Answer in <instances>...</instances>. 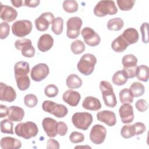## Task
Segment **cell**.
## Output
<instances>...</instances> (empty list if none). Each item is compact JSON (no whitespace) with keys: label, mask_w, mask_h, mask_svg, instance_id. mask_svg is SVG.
<instances>
[{"label":"cell","mask_w":149,"mask_h":149,"mask_svg":"<svg viewBox=\"0 0 149 149\" xmlns=\"http://www.w3.org/2000/svg\"><path fill=\"white\" fill-rule=\"evenodd\" d=\"M86 49L85 44L81 40H77L73 41L70 45V49L73 54L78 55L83 53Z\"/></svg>","instance_id":"cell-36"},{"label":"cell","mask_w":149,"mask_h":149,"mask_svg":"<svg viewBox=\"0 0 149 149\" xmlns=\"http://www.w3.org/2000/svg\"><path fill=\"white\" fill-rule=\"evenodd\" d=\"M54 42V38L50 34H42L38 40L37 48L41 52H47L52 47Z\"/></svg>","instance_id":"cell-19"},{"label":"cell","mask_w":149,"mask_h":149,"mask_svg":"<svg viewBox=\"0 0 149 149\" xmlns=\"http://www.w3.org/2000/svg\"><path fill=\"white\" fill-rule=\"evenodd\" d=\"M129 90L134 97H139L143 95L145 92L144 85L138 81L133 83L130 86Z\"/></svg>","instance_id":"cell-30"},{"label":"cell","mask_w":149,"mask_h":149,"mask_svg":"<svg viewBox=\"0 0 149 149\" xmlns=\"http://www.w3.org/2000/svg\"><path fill=\"white\" fill-rule=\"evenodd\" d=\"M59 93L58 88L55 84H49L44 89L45 95L49 98H54L56 97Z\"/></svg>","instance_id":"cell-41"},{"label":"cell","mask_w":149,"mask_h":149,"mask_svg":"<svg viewBox=\"0 0 149 149\" xmlns=\"http://www.w3.org/2000/svg\"><path fill=\"white\" fill-rule=\"evenodd\" d=\"M22 55L26 58H32L34 56L36 50L32 44H28L24 47L21 50Z\"/></svg>","instance_id":"cell-42"},{"label":"cell","mask_w":149,"mask_h":149,"mask_svg":"<svg viewBox=\"0 0 149 149\" xmlns=\"http://www.w3.org/2000/svg\"><path fill=\"white\" fill-rule=\"evenodd\" d=\"M16 84L20 91H26L30 85V80L28 75L15 78Z\"/></svg>","instance_id":"cell-34"},{"label":"cell","mask_w":149,"mask_h":149,"mask_svg":"<svg viewBox=\"0 0 149 149\" xmlns=\"http://www.w3.org/2000/svg\"><path fill=\"white\" fill-rule=\"evenodd\" d=\"M12 4L16 8H20L24 6V1L22 0H12L10 1Z\"/></svg>","instance_id":"cell-53"},{"label":"cell","mask_w":149,"mask_h":149,"mask_svg":"<svg viewBox=\"0 0 149 149\" xmlns=\"http://www.w3.org/2000/svg\"><path fill=\"white\" fill-rule=\"evenodd\" d=\"M133 125L135 136L141 134L146 130V127L145 125L142 122H136L133 124Z\"/></svg>","instance_id":"cell-49"},{"label":"cell","mask_w":149,"mask_h":149,"mask_svg":"<svg viewBox=\"0 0 149 149\" xmlns=\"http://www.w3.org/2000/svg\"><path fill=\"white\" fill-rule=\"evenodd\" d=\"M10 26L5 22L1 23L0 24V38L1 40L5 39L9 34Z\"/></svg>","instance_id":"cell-44"},{"label":"cell","mask_w":149,"mask_h":149,"mask_svg":"<svg viewBox=\"0 0 149 149\" xmlns=\"http://www.w3.org/2000/svg\"><path fill=\"white\" fill-rule=\"evenodd\" d=\"M9 108L6 105L1 104L0 105V118H5L8 115Z\"/></svg>","instance_id":"cell-52"},{"label":"cell","mask_w":149,"mask_h":149,"mask_svg":"<svg viewBox=\"0 0 149 149\" xmlns=\"http://www.w3.org/2000/svg\"><path fill=\"white\" fill-rule=\"evenodd\" d=\"M100 89L105 105L109 108H114L117 104V100L112 84L109 81L102 80L100 83Z\"/></svg>","instance_id":"cell-3"},{"label":"cell","mask_w":149,"mask_h":149,"mask_svg":"<svg viewBox=\"0 0 149 149\" xmlns=\"http://www.w3.org/2000/svg\"><path fill=\"white\" fill-rule=\"evenodd\" d=\"M120 35L129 45L136 43L139 38L137 30L133 27L126 29Z\"/></svg>","instance_id":"cell-22"},{"label":"cell","mask_w":149,"mask_h":149,"mask_svg":"<svg viewBox=\"0 0 149 149\" xmlns=\"http://www.w3.org/2000/svg\"><path fill=\"white\" fill-rule=\"evenodd\" d=\"M49 73V69L48 65L44 63H40L35 65L31 69L30 76L35 81H41L45 79Z\"/></svg>","instance_id":"cell-9"},{"label":"cell","mask_w":149,"mask_h":149,"mask_svg":"<svg viewBox=\"0 0 149 149\" xmlns=\"http://www.w3.org/2000/svg\"><path fill=\"white\" fill-rule=\"evenodd\" d=\"M121 121L123 123H130L134 118L133 108L130 104H123L119 109Z\"/></svg>","instance_id":"cell-14"},{"label":"cell","mask_w":149,"mask_h":149,"mask_svg":"<svg viewBox=\"0 0 149 149\" xmlns=\"http://www.w3.org/2000/svg\"><path fill=\"white\" fill-rule=\"evenodd\" d=\"M24 102L26 107L30 108H34L38 103V98L36 95L33 94H29L24 96Z\"/></svg>","instance_id":"cell-40"},{"label":"cell","mask_w":149,"mask_h":149,"mask_svg":"<svg viewBox=\"0 0 149 149\" xmlns=\"http://www.w3.org/2000/svg\"><path fill=\"white\" fill-rule=\"evenodd\" d=\"M129 45L122 38L121 35L113 40L111 44L112 49L116 52H124L127 48Z\"/></svg>","instance_id":"cell-25"},{"label":"cell","mask_w":149,"mask_h":149,"mask_svg":"<svg viewBox=\"0 0 149 149\" xmlns=\"http://www.w3.org/2000/svg\"><path fill=\"white\" fill-rule=\"evenodd\" d=\"M30 44H32L31 40L28 38H20L15 42V47L17 49L21 51L24 47Z\"/></svg>","instance_id":"cell-48"},{"label":"cell","mask_w":149,"mask_h":149,"mask_svg":"<svg viewBox=\"0 0 149 149\" xmlns=\"http://www.w3.org/2000/svg\"><path fill=\"white\" fill-rule=\"evenodd\" d=\"M56 130L57 134H58L61 136H64L66 134L68 128L67 125L62 121H60L59 122H57Z\"/></svg>","instance_id":"cell-46"},{"label":"cell","mask_w":149,"mask_h":149,"mask_svg":"<svg viewBox=\"0 0 149 149\" xmlns=\"http://www.w3.org/2000/svg\"><path fill=\"white\" fill-rule=\"evenodd\" d=\"M128 79L125 76L123 70H118L113 75L112 83L116 86H123L127 81Z\"/></svg>","instance_id":"cell-32"},{"label":"cell","mask_w":149,"mask_h":149,"mask_svg":"<svg viewBox=\"0 0 149 149\" xmlns=\"http://www.w3.org/2000/svg\"><path fill=\"white\" fill-rule=\"evenodd\" d=\"M0 146L2 149H18L22 147V143L15 138L7 136L1 139Z\"/></svg>","instance_id":"cell-21"},{"label":"cell","mask_w":149,"mask_h":149,"mask_svg":"<svg viewBox=\"0 0 149 149\" xmlns=\"http://www.w3.org/2000/svg\"><path fill=\"white\" fill-rule=\"evenodd\" d=\"M137 58L133 54L125 55L122 59V63L124 68L131 69L137 66Z\"/></svg>","instance_id":"cell-27"},{"label":"cell","mask_w":149,"mask_h":149,"mask_svg":"<svg viewBox=\"0 0 149 149\" xmlns=\"http://www.w3.org/2000/svg\"><path fill=\"white\" fill-rule=\"evenodd\" d=\"M82 80L76 74H70L69 75L66 80V84L67 87L70 89L79 88L82 86Z\"/></svg>","instance_id":"cell-26"},{"label":"cell","mask_w":149,"mask_h":149,"mask_svg":"<svg viewBox=\"0 0 149 149\" xmlns=\"http://www.w3.org/2000/svg\"><path fill=\"white\" fill-rule=\"evenodd\" d=\"M62 7L66 12L72 13L77 11L79 5L76 1L65 0L63 2Z\"/></svg>","instance_id":"cell-33"},{"label":"cell","mask_w":149,"mask_h":149,"mask_svg":"<svg viewBox=\"0 0 149 149\" xmlns=\"http://www.w3.org/2000/svg\"><path fill=\"white\" fill-rule=\"evenodd\" d=\"M32 29V23L29 20L24 19L16 21L12 26L13 34L18 37H24L29 35Z\"/></svg>","instance_id":"cell-7"},{"label":"cell","mask_w":149,"mask_h":149,"mask_svg":"<svg viewBox=\"0 0 149 149\" xmlns=\"http://www.w3.org/2000/svg\"><path fill=\"white\" fill-rule=\"evenodd\" d=\"M13 124L9 119H5L1 122V132L2 133L11 134L13 133Z\"/></svg>","instance_id":"cell-37"},{"label":"cell","mask_w":149,"mask_h":149,"mask_svg":"<svg viewBox=\"0 0 149 149\" xmlns=\"http://www.w3.org/2000/svg\"><path fill=\"white\" fill-rule=\"evenodd\" d=\"M124 26L123 20L120 17H115L108 20L107 22V29L111 31H119Z\"/></svg>","instance_id":"cell-29"},{"label":"cell","mask_w":149,"mask_h":149,"mask_svg":"<svg viewBox=\"0 0 149 149\" xmlns=\"http://www.w3.org/2000/svg\"><path fill=\"white\" fill-rule=\"evenodd\" d=\"M93 121V115L86 112H76L72 117V122L74 127L83 130H87Z\"/></svg>","instance_id":"cell-6"},{"label":"cell","mask_w":149,"mask_h":149,"mask_svg":"<svg viewBox=\"0 0 149 149\" xmlns=\"http://www.w3.org/2000/svg\"><path fill=\"white\" fill-rule=\"evenodd\" d=\"M57 122L55 119L47 117L43 119L42 121V126L47 135L49 137H55L56 134V127Z\"/></svg>","instance_id":"cell-18"},{"label":"cell","mask_w":149,"mask_h":149,"mask_svg":"<svg viewBox=\"0 0 149 149\" xmlns=\"http://www.w3.org/2000/svg\"><path fill=\"white\" fill-rule=\"evenodd\" d=\"M119 100L121 103L132 104L133 101L134 97L132 94L129 88H125L119 91Z\"/></svg>","instance_id":"cell-31"},{"label":"cell","mask_w":149,"mask_h":149,"mask_svg":"<svg viewBox=\"0 0 149 149\" xmlns=\"http://www.w3.org/2000/svg\"><path fill=\"white\" fill-rule=\"evenodd\" d=\"M16 92L11 86L2 82L0 83V100L12 102L16 100Z\"/></svg>","instance_id":"cell-13"},{"label":"cell","mask_w":149,"mask_h":149,"mask_svg":"<svg viewBox=\"0 0 149 149\" xmlns=\"http://www.w3.org/2000/svg\"><path fill=\"white\" fill-rule=\"evenodd\" d=\"M83 24L81 19L77 16L69 18L66 22V36L69 38L74 39L78 37L80 33V29Z\"/></svg>","instance_id":"cell-8"},{"label":"cell","mask_w":149,"mask_h":149,"mask_svg":"<svg viewBox=\"0 0 149 149\" xmlns=\"http://www.w3.org/2000/svg\"><path fill=\"white\" fill-rule=\"evenodd\" d=\"M1 19L5 22H11L15 20L17 16V12L13 7L3 5L1 2Z\"/></svg>","instance_id":"cell-16"},{"label":"cell","mask_w":149,"mask_h":149,"mask_svg":"<svg viewBox=\"0 0 149 149\" xmlns=\"http://www.w3.org/2000/svg\"><path fill=\"white\" fill-rule=\"evenodd\" d=\"M148 24L147 22H144L140 26V31L141 33V40L143 42L147 44L148 42Z\"/></svg>","instance_id":"cell-45"},{"label":"cell","mask_w":149,"mask_h":149,"mask_svg":"<svg viewBox=\"0 0 149 149\" xmlns=\"http://www.w3.org/2000/svg\"><path fill=\"white\" fill-rule=\"evenodd\" d=\"M120 135L124 139H129L135 136L133 125H125L120 130Z\"/></svg>","instance_id":"cell-38"},{"label":"cell","mask_w":149,"mask_h":149,"mask_svg":"<svg viewBox=\"0 0 149 149\" xmlns=\"http://www.w3.org/2000/svg\"><path fill=\"white\" fill-rule=\"evenodd\" d=\"M63 19L61 17L55 18L52 26L51 30L55 35H60L63 31Z\"/></svg>","instance_id":"cell-35"},{"label":"cell","mask_w":149,"mask_h":149,"mask_svg":"<svg viewBox=\"0 0 149 149\" xmlns=\"http://www.w3.org/2000/svg\"><path fill=\"white\" fill-rule=\"evenodd\" d=\"M15 133L17 136L27 140L36 137L38 133V129L35 123L27 121L16 125L15 127Z\"/></svg>","instance_id":"cell-1"},{"label":"cell","mask_w":149,"mask_h":149,"mask_svg":"<svg viewBox=\"0 0 149 149\" xmlns=\"http://www.w3.org/2000/svg\"><path fill=\"white\" fill-rule=\"evenodd\" d=\"M69 140L72 143L74 144L81 143L84 140V136L80 132L74 131L72 132L70 134Z\"/></svg>","instance_id":"cell-43"},{"label":"cell","mask_w":149,"mask_h":149,"mask_svg":"<svg viewBox=\"0 0 149 149\" xmlns=\"http://www.w3.org/2000/svg\"><path fill=\"white\" fill-rule=\"evenodd\" d=\"M135 0H118L116 3L121 10L127 11L132 9L135 3Z\"/></svg>","instance_id":"cell-39"},{"label":"cell","mask_w":149,"mask_h":149,"mask_svg":"<svg viewBox=\"0 0 149 149\" xmlns=\"http://www.w3.org/2000/svg\"><path fill=\"white\" fill-rule=\"evenodd\" d=\"M55 19L54 15L52 13L47 12L41 13L35 21V26L37 30L40 31H46L50 24H52Z\"/></svg>","instance_id":"cell-11"},{"label":"cell","mask_w":149,"mask_h":149,"mask_svg":"<svg viewBox=\"0 0 149 149\" xmlns=\"http://www.w3.org/2000/svg\"><path fill=\"white\" fill-rule=\"evenodd\" d=\"M42 108L45 112L52 114L58 118L65 117L68 113V109L65 105L50 100L44 101L42 104Z\"/></svg>","instance_id":"cell-5"},{"label":"cell","mask_w":149,"mask_h":149,"mask_svg":"<svg viewBox=\"0 0 149 149\" xmlns=\"http://www.w3.org/2000/svg\"><path fill=\"white\" fill-rule=\"evenodd\" d=\"M107 136V129L101 125H95L91 129L90 133V139L95 144H102Z\"/></svg>","instance_id":"cell-10"},{"label":"cell","mask_w":149,"mask_h":149,"mask_svg":"<svg viewBox=\"0 0 149 149\" xmlns=\"http://www.w3.org/2000/svg\"><path fill=\"white\" fill-rule=\"evenodd\" d=\"M97 119L98 121L105 123L107 126L112 127L116 123L115 113L109 110H104L97 113Z\"/></svg>","instance_id":"cell-15"},{"label":"cell","mask_w":149,"mask_h":149,"mask_svg":"<svg viewBox=\"0 0 149 149\" xmlns=\"http://www.w3.org/2000/svg\"><path fill=\"white\" fill-rule=\"evenodd\" d=\"M94 14L98 17L114 15L118 12V8L113 1H100L95 6Z\"/></svg>","instance_id":"cell-4"},{"label":"cell","mask_w":149,"mask_h":149,"mask_svg":"<svg viewBox=\"0 0 149 149\" xmlns=\"http://www.w3.org/2000/svg\"><path fill=\"white\" fill-rule=\"evenodd\" d=\"M62 99L65 102L71 107L77 106L81 99L80 93L76 91L72 90H68L63 93Z\"/></svg>","instance_id":"cell-17"},{"label":"cell","mask_w":149,"mask_h":149,"mask_svg":"<svg viewBox=\"0 0 149 149\" xmlns=\"http://www.w3.org/2000/svg\"><path fill=\"white\" fill-rule=\"evenodd\" d=\"M97 61V58L93 54H85L78 62L77 68L81 74L89 76L93 72Z\"/></svg>","instance_id":"cell-2"},{"label":"cell","mask_w":149,"mask_h":149,"mask_svg":"<svg viewBox=\"0 0 149 149\" xmlns=\"http://www.w3.org/2000/svg\"><path fill=\"white\" fill-rule=\"evenodd\" d=\"M81 33L84 41L87 45L90 47H95L100 43L101 38L99 34L91 27H84Z\"/></svg>","instance_id":"cell-12"},{"label":"cell","mask_w":149,"mask_h":149,"mask_svg":"<svg viewBox=\"0 0 149 149\" xmlns=\"http://www.w3.org/2000/svg\"><path fill=\"white\" fill-rule=\"evenodd\" d=\"M135 107L139 112H144L148 109V104L146 100L144 99H140L136 102Z\"/></svg>","instance_id":"cell-47"},{"label":"cell","mask_w":149,"mask_h":149,"mask_svg":"<svg viewBox=\"0 0 149 149\" xmlns=\"http://www.w3.org/2000/svg\"><path fill=\"white\" fill-rule=\"evenodd\" d=\"M30 72V66L26 61H19L14 66L15 77H19L27 76Z\"/></svg>","instance_id":"cell-24"},{"label":"cell","mask_w":149,"mask_h":149,"mask_svg":"<svg viewBox=\"0 0 149 149\" xmlns=\"http://www.w3.org/2000/svg\"><path fill=\"white\" fill-rule=\"evenodd\" d=\"M24 116L23 109L18 106H10L9 108L8 117L9 120L13 122H20Z\"/></svg>","instance_id":"cell-23"},{"label":"cell","mask_w":149,"mask_h":149,"mask_svg":"<svg viewBox=\"0 0 149 149\" xmlns=\"http://www.w3.org/2000/svg\"><path fill=\"white\" fill-rule=\"evenodd\" d=\"M59 143L54 139H49L47 142V148L48 149H59Z\"/></svg>","instance_id":"cell-50"},{"label":"cell","mask_w":149,"mask_h":149,"mask_svg":"<svg viewBox=\"0 0 149 149\" xmlns=\"http://www.w3.org/2000/svg\"><path fill=\"white\" fill-rule=\"evenodd\" d=\"M40 1L39 0H25L24 6L30 8H36L39 5Z\"/></svg>","instance_id":"cell-51"},{"label":"cell","mask_w":149,"mask_h":149,"mask_svg":"<svg viewBox=\"0 0 149 149\" xmlns=\"http://www.w3.org/2000/svg\"><path fill=\"white\" fill-rule=\"evenodd\" d=\"M136 76L140 81L147 82L149 78V69L148 67L144 65L137 66Z\"/></svg>","instance_id":"cell-28"},{"label":"cell","mask_w":149,"mask_h":149,"mask_svg":"<svg viewBox=\"0 0 149 149\" xmlns=\"http://www.w3.org/2000/svg\"><path fill=\"white\" fill-rule=\"evenodd\" d=\"M82 107L87 110L97 111L101 108V104L98 98L92 96H88L84 99Z\"/></svg>","instance_id":"cell-20"}]
</instances>
